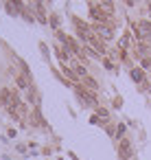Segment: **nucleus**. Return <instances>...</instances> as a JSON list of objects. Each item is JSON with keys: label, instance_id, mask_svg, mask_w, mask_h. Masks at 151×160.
<instances>
[{"label": "nucleus", "instance_id": "nucleus-1", "mask_svg": "<svg viewBox=\"0 0 151 160\" xmlns=\"http://www.w3.org/2000/svg\"><path fill=\"white\" fill-rule=\"evenodd\" d=\"M90 16H92V20H96V24H105L107 22V13L101 7H96L94 2L90 5Z\"/></svg>", "mask_w": 151, "mask_h": 160}, {"label": "nucleus", "instance_id": "nucleus-2", "mask_svg": "<svg viewBox=\"0 0 151 160\" xmlns=\"http://www.w3.org/2000/svg\"><path fill=\"white\" fill-rule=\"evenodd\" d=\"M94 33H96L101 40H112V38H114L112 27H107V24H94Z\"/></svg>", "mask_w": 151, "mask_h": 160}, {"label": "nucleus", "instance_id": "nucleus-3", "mask_svg": "<svg viewBox=\"0 0 151 160\" xmlns=\"http://www.w3.org/2000/svg\"><path fill=\"white\" fill-rule=\"evenodd\" d=\"M129 156H131V142L127 138H123L120 140V147H118V158L120 160H127Z\"/></svg>", "mask_w": 151, "mask_h": 160}, {"label": "nucleus", "instance_id": "nucleus-4", "mask_svg": "<svg viewBox=\"0 0 151 160\" xmlns=\"http://www.w3.org/2000/svg\"><path fill=\"white\" fill-rule=\"evenodd\" d=\"M134 29H136V35H138V38H147V35L151 33V24H149V22H138Z\"/></svg>", "mask_w": 151, "mask_h": 160}, {"label": "nucleus", "instance_id": "nucleus-5", "mask_svg": "<svg viewBox=\"0 0 151 160\" xmlns=\"http://www.w3.org/2000/svg\"><path fill=\"white\" fill-rule=\"evenodd\" d=\"M11 99H13V92L11 90H2V92H0V105L9 108L11 105Z\"/></svg>", "mask_w": 151, "mask_h": 160}, {"label": "nucleus", "instance_id": "nucleus-6", "mask_svg": "<svg viewBox=\"0 0 151 160\" xmlns=\"http://www.w3.org/2000/svg\"><path fill=\"white\" fill-rule=\"evenodd\" d=\"M88 42H90V44H92V46H94V48H96L99 53H105V44H103V40H99L96 35H92V38H90Z\"/></svg>", "mask_w": 151, "mask_h": 160}, {"label": "nucleus", "instance_id": "nucleus-7", "mask_svg": "<svg viewBox=\"0 0 151 160\" xmlns=\"http://www.w3.org/2000/svg\"><path fill=\"white\" fill-rule=\"evenodd\" d=\"M131 79L138 81V83H144V72L140 68H131Z\"/></svg>", "mask_w": 151, "mask_h": 160}, {"label": "nucleus", "instance_id": "nucleus-8", "mask_svg": "<svg viewBox=\"0 0 151 160\" xmlns=\"http://www.w3.org/2000/svg\"><path fill=\"white\" fill-rule=\"evenodd\" d=\"M18 86H20V88H31V79H27L24 75H20V77H18Z\"/></svg>", "mask_w": 151, "mask_h": 160}, {"label": "nucleus", "instance_id": "nucleus-9", "mask_svg": "<svg viewBox=\"0 0 151 160\" xmlns=\"http://www.w3.org/2000/svg\"><path fill=\"white\" fill-rule=\"evenodd\" d=\"M83 83H85L88 88H92V90H96V88H99V83H96L92 77H83Z\"/></svg>", "mask_w": 151, "mask_h": 160}, {"label": "nucleus", "instance_id": "nucleus-10", "mask_svg": "<svg viewBox=\"0 0 151 160\" xmlns=\"http://www.w3.org/2000/svg\"><path fill=\"white\" fill-rule=\"evenodd\" d=\"M99 7H101L107 16H110V13H112V9H114V5H112V2H99Z\"/></svg>", "mask_w": 151, "mask_h": 160}, {"label": "nucleus", "instance_id": "nucleus-11", "mask_svg": "<svg viewBox=\"0 0 151 160\" xmlns=\"http://www.w3.org/2000/svg\"><path fill=\"white\" fill-rule=\"evenodd\" d=\"M57 57H59L61 62H68V53H66V48H57Z\"/></svg>", "mask_w": 151, "mask_h": 160}, {"label": "nucleus", "instance_id": "nucleus-12", "mask_svg": "<svg viewBox=\"0 0 151 160\" xmlns=\"http://www.w3.org/2000/svg\"><path fill=\"white\" fill-rule=\"evenodd\" d=\"M96 116H103V121L107 118V110H103V108H96Z\"/></svg>", "mask_w": 151, "mask_h": 160}, {"label": "nucleus", "instance_id": "nucleus-13", "mask_svg": "<svg viewBox=\"0 0 151 160\" xmlns=\"http://www.w3.org/2000/svg\"><path fill=\"white\" fill-rule=\"evenodd\" d=\"M64 72H66V75H68L70 79H77V77H79V75H77V72H72L70 68H64Z\"/></svg>", "mask_w": 151, "mask_h": 160}, {"label": "nucleus", "instance_id": "nucleus-14", "mask_svg": "<svg viewBox=\"0 0 151 160\" xmlns=\"http://www.w3.org/2000/svg\"><path fill=\"white\" fill-rule=\"evenodd\" d=\"M142 68H151V62H149V59H147V57H144V59H142Z\"/></svg>", "mask_w": 151, "mask_h": 160}, {"label": "nucleus", "instance_id": "nucleus-15", "mask_svg": "<svg viewBox=\"0 0 151 160\" xmlns=\"http://www.w3.org/2000/svg\"><path fill=\"white\" fill-rule=\"evenodd\" d=\"M147 90H149V94H151V86H149V88H147Z\"/></svg>", "mask_w": 151, "mask_h": 160}]
</instances>
